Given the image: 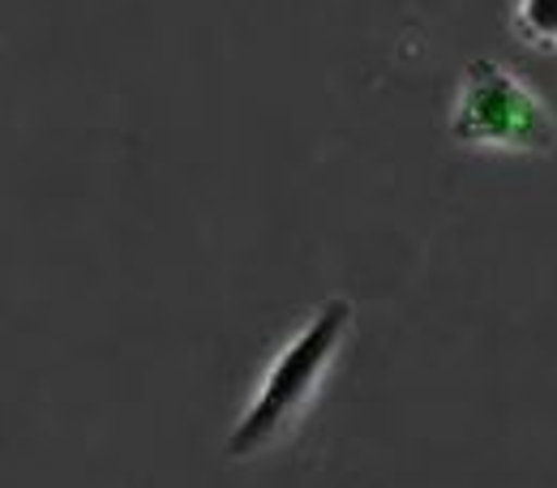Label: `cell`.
Here are the masks:
<instances>
[{"instance_id":"cell-2","label":"cell","mask_w":557,"mask_h":488,"mask_svg":"<svg viewBox=\"0 0 557 488\" xmlns=\"http://www.w3.org/2000/svg\"><path fill=\"white\" fill-rule=\"evenodd\" d=\"M450 141L468 150H506V154H554V108L502 61H472L459 77L450 103Z\"/></svg>"},{"instance_id":"cell-1","label":"cell","mask_w":557,"mask_h":488,"mask_svg":"<svg viewBox=\"0 0 557 488\" xmlns=\"http://www.w3.org/2000/svg\"><path fill=\"white\" fill-rule=\"evenodd\" d=\"M356 309L344 296H331L313 309V317L275 351V360L267 364L249 408L232 424L223 454L227 459H258L271 446H278L300 420L309 416V408L318 403L339 351L348 343Z\"/></svg>"},{"instance_id":"cell-3","label":"cell","mask_w":557,"mask_h":488,"mask_svg":"<svg viewBox=\"0 0 557 488\" xmlns=\"http://www.w3.org/2000/svg\"><path fill=\"white\" fill-rule=\"evenodd\" d=\"M510 30H515V39H523L528 48L557 52V0H515Z\"/></svg>"}]
</instances>
